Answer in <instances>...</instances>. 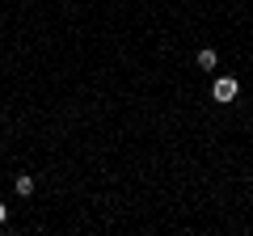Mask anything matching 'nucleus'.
Masks as SVG:
<instances>
[{"instance_id":"obj_1","label":"nucleus","mask_w":253,"mask_h":236,"mask_svg":"<svg viewBox=\"0 0 253 236\" xmlns=\"http://www.w3.org/2000/svg\"><path fill=\"white\" fill-rule=\"evenodd\" d=\"M236 93H241L236 76H219V80L211 84V97H215V101H224V106H228V101H236Z\"/></svg>"},{"instance_id":"obj_2","label":"nucleus","mask_w":253,"mask_h":236,"mask_svg":"<svg viewBox=\"0 0 253 236\" xmlns=\"http://www.w3.org/2000/svg\"><path fill=\"white\" fill-rule=\"evenodd\" d=\"M13 186H17V194H21V198H30V194H34V177H30V173H21V177H17Z\"/></svg>"},{"instance_id":"obj_3","label":"nucleus","mask_w":253,"mask_h":236,"mask_svg":"<svg viewBox=\"0 0 253 236\" xmlns=\"http://www.w3.org/2000/svg\"><path fill=\"white\" fill-rule=\"evenodd\" d=\"M199 68H203V72L215 68V51H211V46H203V51H199Z\"/></svg>"},{"instance_id":"obj_4","label":"nucleus","mask_w":253,"mask_h":236,"mask_svg":"<svg viewBox=\"0 0 253 236\" xmlns=\"http://www.w3.org/2000/svg\"><path fill=\"white\" fill-rule=\"evenodd\" d=\"M4 215H9V207H4V202H0V224H4Z\"/></svg>"}]
</instances>
